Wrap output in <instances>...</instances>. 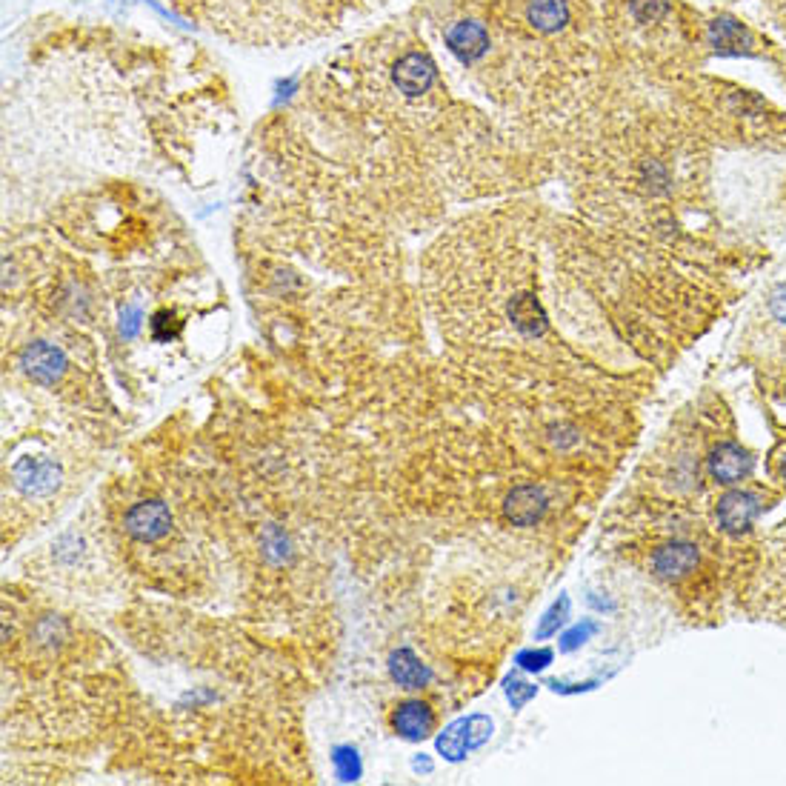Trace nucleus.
<instances>
[{"label":"nucleus","instance_id":"a878e982","mask_svg":"<svg viewBox=\"0 0 786 786\" xmlns=\"http://www.w3.org/2000/svg\"><path fill=\"white\" fill-rule=\"evenodd\" d=\"M412 772L415 775H432L435 772V761L426 752H418V755H412Z\"/></svg>","mask_w":786,"mask_h":786},{"label":"nucleus","instance_id":"f257e3e1","mask_svg":"<svg viewBox=\"0 0 786 786\" xmlns=\"http://www.w3.org/2000/svg\"><path fill=\"white\" fill-rule=\"evenodd\" d=\"M492 732H495L492 718L475 712V715H466V718H458V721L444 726L435 738V749L449 764H461L469 752L481 749L492 738Z\"/></svg>","mask_w":786,"mask_h":786},{"label":"nucleus","instance_id":"dca6fc26","mask_svg":"<svg viewBox=\"0 0 786 786\" xmlns=\"http://www.w3.org/2000/svg\"><path fill=\"white\" fill-rule=\"evenodd\" d=\"M332 766H335V778H338L341 784H358L363 775V761L358 746H332Z\"/></svg>","mask_w":786,"mask_h":786},{"label":"nucleus","instance_id":"6e6552de","mask_svg":"<svg viewBox=\"0 0 786 786\" xmlns=\"http://www.w3.org/2000/svg\"><path fill=\"white\" fill-rule=\"evenodd\" d=\"M546 506H549V501H546L544 489L535 484H524L515 486L506 495L504 515L506 521H512L515 526H535L544 518Z\"/></svg>","mask_w":786,"mask_h":786},{"label":"nucleus","instance_id":"4468645a","mask_svg":"<svg viewBox=\"0 0 786 786\" xmlns=\"http://www.w3.org/2000/svg\"><path fill=\"white\" fill-rule=\"evenodd\" d=\"M526 21L532 23V29L552 35L569 23V6H566V0H529Z\"/></svg>","mask_w":786,"mask_h":786},{"label":"nucleus","instance_id":"b1692460","mask_svg":"<svg viewBox=\"0 0 786 786\" xmlns=\"http://www.w3.org/2000/svg\"><path fill=\"white\" fill-rule=\"evenodd\" d=\"M769 309L781 323H786V286H778L769 298Z\"/></svg>","mask_w":786,"mask_h":786},{"label":"nucleus","instance_id":"7ed1b4c3","mask_svg":"<svg viewBox=\"0 0 786 786\" xmlns=\"http://www.w3.org/2000/svg\"><path fill=\"white\" fill-rule=\"evenodd\" d=\"M389 724L395 729L398 738L412 741V744H421L426 738H432L438 718H435V709L421 701V698H406L401 704L392 706V715H389Z\"/></svg>","mask_w":786,"mask_h":786},{"label":"nucleus","instance_id":"20e7f679","mask_svg":"<svg viewBox=\"0 0 786 786\" xmlns=\"http://www.w3.org/2000/svg\"><path fill=\"white\" fill-rule=\"evenodd\" d=\"M66 352L61 346L49 341H35L29 343L26 349L21 352V369L26 378H32L35 383H43V386H52L63 378L66 372Z\"/></svg>","mask_w":786,"mask_h":786},{"label":"nucleus","instance_id":"2eb2a0df","mask_svg":"<svg viewBox=\"0 0 786 786\" xmlns=\"http://www.w3.org/2000/svg\"><path fill=\"white\" fill-rule=\"evenodd\" d=\"M509 318L515 321V326L526 332V335H544L546 329V315L541 309V303L535 301V295L521 292L515 295L509 303Z\"/></svg>","mask_w":786,"mask_h":786},{"label":"nucleus","instance_id":"aec40b11","mask_svg":"<svg viewBox=\"0 0 786 786\" xmlns=\"http://www.w3.org/2000/svg\"><path fill=\"white\" fill-rule=\"evenodd\" d=\"M552 661H555V652H552V649H524V652H518V658H515V664L521 666L524 672H544Z\"/></svg>","mask_w":786,"mask_h":786},{"label":"nucleus","instance_id":"a211bd4d","mask_svg":"<svg viewBox=\"0 0 786 786\" xmlns=\"http://www.w3.org/2000/svg\"><path fill=\"white\" fill-rule=\"evenodd\" d=\"M629 9L635 15V21L641 23H658L661 18L669 15L672 0H629Z\"/></svg>","mask_w":786,"mask_h":786},{"label":"nucleus","instance_id":"423d86ee","mask_svg":"<svg viewBox=\"0 0 786 786\" xmlns=\"http://www.w3.org/2000/svg\"><path fill=\"white\" fill-rule=\"evenodd\" d=\"M438 78L435 63L429 61L421 52H409L392 69V81L404 92L406 98H421L424 92L432 89V83Z\"/></svg>","mask_w":786,"mask_h":786},{"label":"nucleus","instance_id":"5701e85b","mask_svg":"<svg viewBox=\"0 0 786 786\" xmlns=\"http://www.w3.org/2000/svg\"><path fill=\"white\" fill-rule=\"evenodd\" d=\"M141 321H143L141 309H138V306H126V309L121 312V335L123 338H129V341H132V338H138V332H141Z\"/></svg>","mask_w":786,"mask_h":786},{"label":"nucleus","instance_id":"9d476101","mask_svg":"<svg viewBox=\"0 0 786 786\" xmlns=\"http://www.w3.org/2000/svg\"><path fill=\"white\" fill-rule=\"evenodd\" d=\"M709 46L718 55H752L755 52L749 29L732 15H718L709 23Z\"/></svg>","mask_w":786,"mask_h":786},{"label":"nucleus","instance_id":"6ab92c4d","mask_svg":"<svg viewBox=\"0 0 786 786\" xmlns=\"http://www.w3.org/2000/svg\"><path fill=\"white\" fill-rule=\"evenodd\" d=\"M598 629H601L598 621H581V624H575L572 629H566L564 635H561V649H564V652H572V649L584 646Z\"/></svg>","mask_w":786,"mask_h":786},{"label":"nucleus","instance_id":"9b49d317","mask_svg":"<svg viewBox=\"0 0 786 786\" xmlns=\"http://www.w3.org/2000/svg\"><path fill=\"white\" fill-rule=\"evenodd\" d=\"M695 566H698V546L686 544V541H672L652 555V569L664 581H678L689 575Z\"/></svg>","mask_w":786,"mask_h":786},{"label":"nucleus","instance_id":"39448f33","mask_svg":"<svg viewBox=\"0 0 786 786\" xmlns=\"http://www.w3.org/2000/svg\"><path fill=\"white\" fill-rule=\"evenodd\" d=\"M761 506H764L761 495L749 489H732L718 501V524L729 535H741L755 524V518L761 515Z\"/></svg>","mask_w":786,"mask_h":786},{"label":"nucleus","instance_id":"0eeeda50","mask_svg":"<svg viewBox=\"0 0 786 786\" xmlns=\"http://www.w3.org/2000/svg\"><path fill=\"white\" fill-rule=\"evenodd\" d=\"M12 475L26 495H49L61 484V466L49 458H23L15 464Z\"/></svg>","mask_w":786,"mask_h":786},{"label":"nucleus","instance_id":"1a4fd4ad","mask_svg":"<svg viewBox=\"0 0 786 786\" xmlns=\"http://www.w3.org/2000/svg\"><path fill=\"white\" fill-rule=\"evenodd\" d=\"M752 466H755L752 455L738 444H721L709 455V472L718 484H741L752 475Z\"/></svg>","mask_w":786,"mask_h":786},{"label":"nucleus","instance_id":"393cba45","mask_svg":"<svg viewBox=\"0 0 786 786\" xmlns=\"http://www.w3.org/2000/svg\"><path fill=\"white\" fill-rule=\"evenodd\" d=\"M549 686H552V692H561V695H578V692L595 689L598 681H584V684H558V681H549Z\"/></svg>","mask_w":786,"mask_h":786},{"label":"nucleus","instance_id":"bb28decb","mask_svg":"<svg viewBox=\"0 0 786 786\" xmlns=\"http://www.w3.org/2000/svg\"><path fill=\"white\" fill-rule=\"evenodd\" d=\"M781 481H784V484H786V455H784V458H781Z\"/></svg>","mask_w":786,"mask_h":786},{"label":"nucleus","instance_id":"f8f14e48","mask_svg":"<svg viewBox=\"0 0 786 786\" xmlns=\"http://www.w3.org/2000/svg\"><path fill=\"white\" fill-rule=\"evenodd\" d=\"M386 669H389V678L401 686V689H409V692L424 689V686H429V681H432V669H429V666L415 655V649H409V646H398V649L389 655Z\"/></svg>","mask_w":786,"mask_h":786},{"label":"nucleus","instance_id":"ddd939ff","mask_svg":"<svg viewBox=\"0 0 786 786\" xmlns=\"http://www.w3.org/2000/svg\"><path fill=\"white\" fill-rule=\"evenodd\" d=\"M446 46L449 52L464 63L481 61L489 49V35L481 23L475 21H458L449 32H446Z\"/></svg>","mask_w":786,"mask_h":786},{"label":"nucleus","instance_id":"f03ea898","mask_svg":"<svg viewBox=\"0 0 786 786\" xmlns=\"http://www.w3.org/2000/svg\"><path fill=\"white\" fill-rule=\"evenodd\" d=\"M126 535L141 541V544H155L169 535L172 529V512L163 501H141L123 515Z\"/></svg>","mask_w":786,"mask_h":786},{"label":"nucleus","instance_id":"f3484780","mask_svg":"<svg viewBox=\"0 0 786 786\" xmlns=\"http://www.w3.org/2000/svg\"><path fill=\"white\" fill-rule=\"evenodd\" d=\"M566 618H569V598H566V595H561L555 604L546 609L544 618H541V624H538V638L544 641V638L558 635V629L566 624Z\"/></svg>","mask_w":786,"mask_h":786},{"label":"nucleus","instance_id":"4be33fe9","mask_svg":"<svg viewBox=\"0 0 786 786\" xmlns=\"http://www.w3.org/2000/svg\"><path fill=\"white\" fill-rule=\"evenodd\" d=\"M149 326H152V338H155V341H163V343L172 341V338L181 332V321H175V315H172V312H166V309H163V312H158V315L152 318V323H149Z\"/></svg>","mask_w":786,"mask_h":786},{"label":"nucleus","instance_id":"412c9836","mask_svg":"<svg viewBox=\"0 0 786 786\" xmlns=\"http://www.w3.org/2000/svg\"><path fill=\"white\" fill-rule=\"evenodd\" d=\"M506 698H509V704H512V709H524L535 695H538V686L535 684H526V681H518V678H506Z\"/></svg>","mask_w":786,"mask_h":786}]
</instances>
